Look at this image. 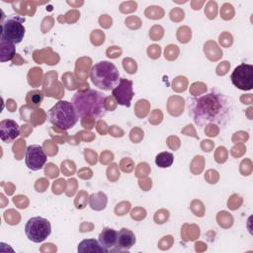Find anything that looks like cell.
Listing matches in <instances>:
<instances>
[{
	"instance_id": "1",
	"label": "cell",
	"mask_w": 253,
	"mask_h": 253,
	"mask_svg": "<svg viewBox=\"0 0 253 253\" xmlns=\"http://www.w3.org/2000/svg\"><path fill=\"white\" fill-rule=\"evenodd\" d=\"M232 101L216 89L195 96L189 103V115L199 127L211 124L224 126L232 118Z\"/></svg>"
},
{
	"instance_id": "2",
	"label": "cell",
	"mask_w": 253,
	"mask_h": 253,
	"mask_svg": "<svg viewBox=\"0 0 253 253\" xmlns=\"http://www.w3.org/2000/svg\"><path fill=\"white\" fill-rule=\"evenodd\" d=\"M71 104L79 118L91 117L93 119H100L108 111L104 94L93 89L76 92L71 99Z\"/></svg>"
},
{
	"instance_id": "3",
	"label": "cell",
	"mask_w": 253,
	"mask_h": 253,
	"mask_svg": "<svg viewBox=\"0 0 253 253\" xmlns=\"http://www.w3.org/2000/svg\"><path fill=\"white\" fill-rule=\"evenodd\" d=\"M120 73L117 66L107 60L95 63L90 70L92 83L105 91L113 90L120 81Z\"/></svg>"
},
{
	"instance_id": "4",
	"label": "cell",
	"mask_w": 253,
	"mask_h": 253,
	"mask_svg": "<svg viewBox=\"0 0 253 253\" xmlns=\"http://www.w3.org/2000/svg\"><path fill=\"white\" fill-rule=\"evenodd\" d=\"M48 121L58 128L67 130L78 122V115L71 102L60 100L47 111Z\"/></svg>"
},
{
	"instance_id": "5",
	"label": "cell",
	"mask_w": 253,
	"mask_h": 253,
	"mask_svg": "<svg viewBox=\"0 0 253 253\" xmlns=\"http://www.w3.org/2000/svg\"><path fill=\"white\" fill-rule=\"evenodd\" d=\"M25 18L19 15H9L1 24V38L7 42L20 43L24 37L26 29L24 27Z\"/></svg>"
},
{
	"instance_id": "6",
	"label": "cell",
	"mask_w": 253,
	"mask_h": 253,
	"mask_svg": "<svg viewBox=\"0 0 253 253\" xmlns=\"http://www.w3.org/2000/svg\"><path fill=\"white\" fill-rule=\"evenodd\" d=\"M25 233L29 240L35 243L42 242L51 233L50 222L42 216L31 217L25 225Z\"/></svg>"
},
{
	"instance_id": "7",
	"label": "cell",
	"mask_w": 253,
	"mask_h": 253,
	"mask_svg": "<svg viewBox=\"0 0 253 253\" xmlns=\"http://www.w3.org/2000/svg\"><path fill=\"white\" fill-rule=\"evenodd\" d=\"M232 84L240 90H251L253 88V65L241 63L237 65L230 75Z\"/></svg>"
},
{
	"instance_id": "8",
	"label": "cell",
	"mask_w": 253,
	"mask_h": 253,
	"mask_svg": "<svg viewBox=\"0 0 253 253\" xmlns=\"http://www.w3.org/2000/svg\"><path fill=\"white\" fill-rule=\"evenodd\" d=\"M46 159V154L42 146L38 144H32L27 147L25 153V162L30 170H41L45 164Z\"/></svg>"
},
{
	"instance_id": "9",
	"label": "cell",
	"mask_w": 253,
	"mask_h": 253,
	"mask_svg": "<svg viewBox=\"0 0 253 253\" xmlns=\"http://www.w3.org/2000/svg\"><path fill=\"white\" fill-rule=\"evenodd\" d=\"M112 95L119 105L130 107L131 99L134 95L132 89V81L126 78H121L119 84L112 90Z\"/></svg>"
},
{
	"instance_id": "10",
	"label": "cell",
	"mask_w": 253,
	"mask_h": 253,
	"mask_svg": "<svg viewBox=\"0 0 253 253\" xmlns=\"http://www.w3.org/2000/svg\"><path fill=\"white\" fill-rule=\"evenodd\" d=\"M20 135V126L14 121L6 119L0 123V138L2 141L8 143L15 140Z\"/></svg>"
},
{
	"instance_id": "11",
	"label": "cell",
	"mask_w": 253,
	"mask_h": 253,
	"mask_svg": "<svg viewBox=\"0 0 253 253\" xmlns=\"http://www.w3.org/2000/svg\"><path fill=\"white\" fill-rule=\"evenodd\" d=\"M134 244H135L134 233L131 230L124 227L118 231L117 245L115 247L114 252L128 251Z\"/></svg>"
},
{
	"instance_id": "12",
	"label": "cell",
	"mask_w": 253,
	"mask_h": 253,
	"mask_svg": "<svg viewBox=\"0 0 253 253\" xmlns=\"http://www.w3.org/2000/svg\"><path fill=\"white\" fill-rule=\"evenodd\" d=\"M117 236L118 231L111 227H105L100 232L98 241L108 252H114L117 245Z\"/></svg>"
},
{
	"instance_id": "13",
	"label": "cell",
	"mask_w": 253,
	"mask_h": 253,
	"mask_svg": "<svg viewBox=\"0 0 253 253\" xmlns=\"http://www.w3.org/2000/svg\"><path fill=\"white\" fill-rule=\"evenodd\" d=\"M80 253H93V252H103L108 253V251L97 241L96 239H84L78 244L77 248Z\"/></svg>"
},
{
	"instance_id": "14",
	"label": "cell",
	"mask_w": 253,
	"mask_h": 253,
	"mask_svg": "<svg viewBox=\"0 0 253 253\" xmlns=\"http://www.w3.org/2000/svg\"><path fill=\"white\" fill-rule=\"evenodd\" d=\"M0 45H1L0 61L5 62V61L11 60L15 56V44L13 42L0 39Z\"/></svg>"
},
{
	"instance_id": "15",
	"label": "cell",
	"mask_w": 253,
	"mask_h": 253,
	"mask_svg": "<svg viewBox=\"0 0 253 253\" xmlns=\"http://www.w3.org/2000/svg\"><path fill=\"white\" fill-rule=\"evenodd\" d=\"M174 162V156L171 152L163 151L156 155L155 157V163L160 168H168L170 167Z\"/></svg>"
},
{
	"instance_id": "16",
	"label": "cell",
	"mask_w": 253,
	"mask_h": 253,
	"mask_svg": "<svg viewBox=\"0 0 253 253\" xmlns=\"http://www.w3.org/2000/svg\"><path fill=\"white\" fill-rule=\"evenodd\" d=\"M107 204V197L104 193H97L92 194L90 196V207L93 210L100 211L106 207Z\"/></svg>"
},
{
	"instance_id": "17",
	"label": "cell",
	"mask_w": 253,
	"mask_h": 253,
	"mask_svg": "<svg viewBox=\"0 0 253 253\" xmlns=\"http://www.w3.org/2000/svg\"><path fill=\"white\" fill-rule=\"evenodd\" d=\"M28 95H29L28 98H31V99H28V100H29L30 104H32L33 106L40 105L41 102L43 99V93L42 91H39V90L31 91V92H29Z\"/></svg>"
},
{
	"instance_id": "18",
	"label": "cell",
	"mask_w": 253,
	"mask_h": 253,
	"mask_svg": "<svg viewBox=\"0 0 253 253\" xmlns=\"http://www.w3.org/2000/svg\"><path fill=\"white\" fill-rule=\"evenodd\" d=\"M150 51H153V53H151L149 55V57H152V58H157L160 56V46L159 45H156V44H153V45H150L149 48H148V52Z\"/></svg>"
}]
</instances>
